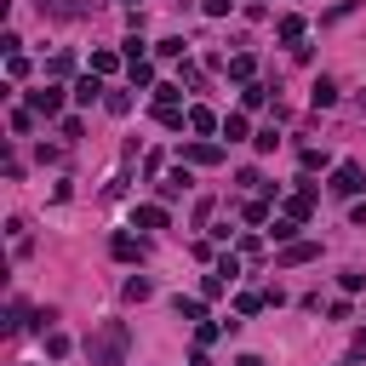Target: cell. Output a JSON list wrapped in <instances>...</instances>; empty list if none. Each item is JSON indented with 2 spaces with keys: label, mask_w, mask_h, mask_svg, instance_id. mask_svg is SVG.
<instances>
[{
  "label": "cell",
  "mask_w": 366,
  "mask_h": 366,
  "mask_svg": "<svg viewBox=\"0 0 366 366\" xmlns=\"http://www.w3.org/2000/svg\"><path fill=\"white\" fill-rule=\"evenodd\" d=\"M235 366H263V361H258V355H241V361H235Z\"/></svg>",
  "instance_id": "obj_25"
},
{
  "label": "cell",
  "mask_w": 366,
  "mask_h": 366,
  "mask_svg": "<svg viewBox=\"0 0 366 366\" xmlns=\"http://www.w3.org/2000/svg\"><path fill=\"white\" fill-rule=\"evenodd\" d=\"M275 35L298 46V40H304V18H280V23H275Z\"/></svg>",
  "instance_id": "obj_10"
},
{
  "label": "cell",
  "mask_w": 366,
  "mask_h": 366,
  "mask_svg": "<svg viewBox=\"0 0 366 366\" xmlns=\"http://www.w3.org/2000/svg\"><path fill=\"white\" fill-rule=\"evenodd\" d=\"M138 224L143 229H166V206H138Z\"/></svg>",
  "instance_id": "obj_8"
},
{
  "label": "cell",
  "mask_w": 366,
  "mask_h": 366,
  "mask_svg": "<svg viewBox=\"0 0 366 366\" xmlns=\"http://www.w3.org/2000/svg\"><path fill=\"white\" fill-rule=\"evenodd\" d=\"M149 81H155V69H149V63L138 57V63H132V86H149Z\"/></svg>",
  "instance_id": "obj_20"
},
{
  "label": "cell",
  "mask_w": 366,
  "mask_h": 366,
  "mask_svg": "<svg viewBox=\"0 0 366 366\" xmlns=\"http://www.w3.org/2000/svg\"><path fill=\"white\" fill-rule=\"evenodd\" d=\"M189 126H195V132H224V120H218L212 109H189Z\"/></svg>",
  "instance_id": "obj_6"
},
{
  "label": "cell",
  "mask_w": 366,
  "mask_h": 366,
  "mask_svg": "<svg viewBox=\"0 0 366 366\" xmlns=\"http://www.w3.org/2000/svg\"><path fill=\"white\" fill-rule=\"evenodd\" d=\"M229 75H235V81H252V57H246V52L229 57Z\"/></svg>",
  "instance_id": "obj_15"
},
{
  "label": "cell",
  "mask_w": 366,
  "mask_h": 366,
  "mask_svg": "<svg viewBox=\"0 0 366 366\" xmlns=\"http://www.w3.org/2000/svg\"><path fill=\"white\" fill-rule=\"evenodd\" d=\"M224 138H229V143L246 138V115H229V120H224Z\"/></svg>",
  "instance_id": "obj_17"
},
{
  "label": "cell",
  "mask_w": 366,
  "mask_h": 366,
  "mask_svg": "<svg viewBox=\"0 0 366 366\" xmlns=\"http://www.w3.org/2000/svg\"><path fill=\"white\" fill-rule=\"evenodd\" d=\"M235 12V0H206V18H229Z\"/></svg>",
  "instance_id": "obj_23"
},
{
  "label": "cell",
  "mask_w": 366,
  "mask_h": 366,
  "mask_svg": "<svg viewBox=\"0 0 366 366\" xmlns=\"http://www.w3.org/2000/svg\"><path fill=\"white\" fill-rule=\"evenodd\" d=\"M138 252H143V246L132 241V235H115V258H120V263H132V258H138Z\"/></svg>",
  "instance_id": "obj_13"
},
{
  "label": "cell",
  "mask_w": 366,
  "mask_h": 366,
  "mask_svg": "<svg viewBox=\"0 0 366 366\" xmlns=\"http://www.w3.org/2000/svg\"><path fill=\"white\" fill-rule=\"evenodd\" d=\"M29 109H35V115H46V120H52L57 109H63V92H57V86H46V92H29Z\"/></svg>",
  "instance_id": "obj_3"
},
{
  "label": "cell",
  "mask_w": 366,
  "mask_h": 366,
  "mask_svg": "<svg viewBox=\"0 0 366 366\" xmlns=\"http://www.w3.org/2000/svg\"><path fill=\"white\" fill-rule=\"evenodd\" d=\"M183 189H189V172H172V178L161 183V200H178V195H183Z\"/></svg>",
  "instance_id": "obj_11"
},
{
  "label": "cell",
  "mask_w": 366,
  "mask_h": 366,
  "mask_svg": "<svg viewBox=\"0 0 366 366\" xmlns=\"http://www.w3.org/2000/svg\"><path fill=\"white\" fill-rule=\"evenodd\" d=\"M183 161H189V166H218V161H224V149H218V143H189Z\"/></svg>",
  "instance_id": "obj_4"
},
{
  "label": "cell",
  "mask_w": 366,
  "mask_h": 366,
  "mask_svg": "<svg viewBox=\"0 0 366 366\" xmlns=\"http://www.w3.org/2000/svg\"><path fill=\"white\" fill-rule=\"evenodd\" d=\"M149 292H155V286L143 280V275H132V280H126V298H132V304H138V298H149Z\"/></svg>",
  "instance_id": "obj_14"
},
{
  "label": "cell",
  "mask_w": 366,
  "mask_h": 366,
  "mask_svg": "<svg viewBox=\"0 0 366 366\" xmlns=\"http://www.w3.org/2000/svg\"><path fill=\"white\" fill-rule=\"evenodd\" d=\"M178 315H183V321H206V309L195 304V298H178Z\"/></svg>",
  "instance_id": "obj_16"
},
{
  "label": "cell",
  "mask_w": 366,
  "mask_h": 366,
  "mask_svg": "<svg viewBox=\"0 0 366 366\" xmlns=\"http://www.w3.org/2000/svg\"><path fill=\"white\" fill-rule=\"evenodd\" d=\"M155 52H161V57H183V35H172V40H161V46H155Z\"/></svg>",
  "instance_id": "obj_21"
},
{
  "label": "cell",
  "mask_w": 366,
  "mask_h": 366,
  "mask_svg": "<svg viewBox=\"0 0 366 366\" xmlns=\"http://www.w3.org/2000/svg\"><path fill=\"white\" fill-rule=\"evenodd\" d=\"M332 103H338V86H332V81H315V109H332Z\"/></svg>",
  "instance_id": "obj_12"
},
{
  "label": "cell",
  "mask_w": 366,
  "mask_h": 366,
  "mask_svg": "<svg viewBox=\"0 0 366 366\" xmlns=\"http://www.w3.org/2000/svg\"><path fill=\"white\" fill-rule=\"evenodd\" d=\"M326 189H332V195H343V200H355L361 189H366V172H361V161H343L338 172H332V183H326Z\"/></svg>",
  "instance_id": "obj_2"
},
{
  "label": "cell",
  "mask_w": 366,
  "mask_h": 366,
  "mask_svg": "<svg viewBox=\"0 0 366 366\" xmlns=\"http://www.w3.org/2000/svg\"><path fill=\"white\" fill-rule=\"evenodd\" d=\"M126 355H132V332H126V321H103L86 338V361L92 366H126Z\"/></svg>",
  "instance_id": "obj_1"
},
{
  "label": "cell",
  "mask_w": 366,
  "mask_h": 366,
  "mask_svg": "<svg viewBox=\"0 0 366 366\" xmlns=\"http://www.w3.org/2000/svg\"><path fill=\"white\" fill-rule=\"evenodd\" d=\"M98 92H103L98 75H81V86H75V103H98Z\"/></svg>",
  "instance_id": "obj_7"
},
{
  "label": "cell",
  "mask_w": 366,
  "mask_h": 366,
  "mask_svg": "<svg viewBox=\"0 0 366 366\" xmlns=\"http://www.w3.org/2000/svg\"><path fill=\"white\" fill-rule=\"evenodd\" d=\"M326 166V149H304V172H321Z\"/></svg>",
  "instance_id": "obj_22"
},
{
  "label": "cell",
  "mask_w": 366,
  "mask_h": 366,
  "mask_svg": "<svg viewBox=\"0 0 366 366\" xmlns=\"http://www.w3.org/2000/svg\"><path fill=\"white\" fill-rule=\"evenodd\" d=\"M349 218H355V224H361V229H366V200H361V206H355V212H349Z\"/></svg>",
  "instance_id": "obj_24"
},
{
  "label": "cell",
  "mask_w": 366,
  "mask_h": 366,
  "mask_svg": "<svg viewBox=\"0 0 366 366\" xmlns=\"http://www.w3.org/2000/svg\"><path fill=\"white\" fill-rule=\"evenodd\" d=\"M361 103H366V92H361Z\"/></svg>",
  "instance_id": "obj_26"
},
{
  "label": "cell",
  "mask_w": 366,
  "mask_h": 366,
  "mask_svg": "<svg viewBox=\"0 0 366 366\" xmlns=\"http://www.w3.org/2000/svg\"><path fill=\"white\" fill-rule=\"evenodd\" d=\"M309 258H321V246H315V241H292V246L280 252V263H309Z\"/></svg>",
  "instance_id": "obj_5"
},
{
  "label": "cell",
  "mask_w": 366,
  "mask_h": 366,
  "mask_svg": "<svg viewBox=\"0 0 366 366\" xmlns=\"http://www.w3.org/2000/svg\"><path fill=\"white\" fill-rule=\"evenodd\" d=\"M115 69V52H92V75H109Z\"/></svg>",
  "instance_id": "obj_19"
},
{
  "label": "cell",
  "mask_w": 366,
  "mask_h": 366,
  "mask_svg": "<svg viewBox=\"0 0 366 366\" xmlns=\"http://www.w3.org/2000/svg\"><path fill=\"white\" fill-rule=\"evenodd\" d=\"M69 69H75V57H69V52H57L52 63H46V75H69Z\"/></svg>",
  "instance_id": "obj_18"
},
{
  "label": "cell",
  "mask_w": 366,
  "mask_h": 366,
  "mask_svg": "<svg viewBox=\"0 0 366 366\" xmlns=\"http://www.w3.org/2000/svg\"><path fill=\"white\" fill-rule=\"evenodd\" d=\"M309 206H315V189H304V195H292V200H286V212H292L298 224H304V218H309Z\"/></svg>",
  "instance_id": "obj_9"
}]
</instances>
